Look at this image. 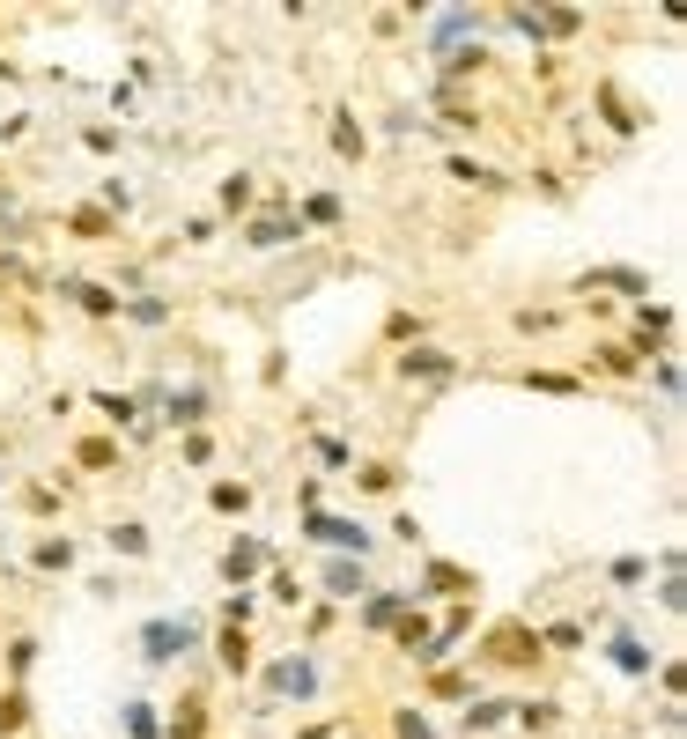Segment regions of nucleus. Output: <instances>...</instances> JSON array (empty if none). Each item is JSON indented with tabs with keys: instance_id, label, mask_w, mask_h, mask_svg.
Wrapping results in <instances>:
<instances>
[{
	"instance_id": "f257e3e1",
	"label": "nucleus",
	"mask_w": 687,
	"mask_h": 739,
	"mask_svg": "<svg viewBox=\"0 0 687 739\" xmlns=\"http://www.w3.org/2000/svg\"><path fill=\"white\" fill-rule=\"evenodd\" d=\"M170 651H185V629H170V621H156V629H148V658H170Z\"/></svg>"
},
{
	"instance_id": "f03ea898",
	"label": "nucleus",
	"mask_w": 687,
	"mask_h": 739,
	"mask_svg": "<svg viewBox=\"0 0 687 739\" xmlns=\"http://www.w3.org/2000/svg\"><path fill=\"white\" fill-rule=\"evenodd\" d=\"M274 680H281V688H289V695H311V666H303V658H289V666H281Z\"/></svg>"
},
{
	"instance_id": "7ed1b4c3",
	"label": "nucleus",
	"mask_w": 687,
	"mask_h": 739,
	"mask_svg": "<svg viewBox=\"0 0 687 739\" xmlns=\"http://www.w3.org/2000/svg\"><path fill=\"white\" fill-rule=\"evenodd\" d=\"M126 732H133V739H156V710L133 703V710H126Z\"/></svg>"
}]
</instances>
